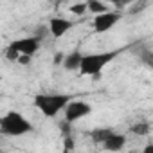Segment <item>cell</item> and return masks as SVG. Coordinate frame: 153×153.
I'll return each mask as SVG.
<instances>
[{
    "instance_id": "obj_1",
    "label": "cell",
    "mask_w": 153,
    "mask_h": 153,
    "mask_svg": "<svg viewBox=\"0 0 153 153\" xmlns=\"http://www.w3.org/2000/svg\"><path fill=\"white\" fill-rule=\"evenodd\" d=\"M121 54V51H106V52H92V54H83L81 58V65H79V72L83 76H97L103 72V68L112 63L117 56Z\"/></svg>"
},
{
    "instance_id": "obj_2",
    "label": "cell",
    "mask_w": 153,
    "mask_h": 153,
    "mask_svg": "<svg viewBox=\"0 0 153 153\" xmlns=\"http://www.w3.org/2000/svg\"><path fill=\"white\" fill-rule=\"evenodd\" d=\"M34 130L33 123L24 117L18 112H7L0 117V133L6 137H20V135H27Z\"/></svg>"
},
{
    "instance_id": "obj_3",
    "label": "cell",
    "mask_w": 153,
    "mask_h": 153,
    "mask_svg": "<svg viewBox=\"0 0 153 153\" xmlns=\"http://www.w3.org/2000/svg\"><path fill=\"white\" fill-rule=\"evenodd\" d=\"M70 99L72 96L67 94H38L34 96V106L45 117H56Z\"/></svg>"
},
{
    "instance_id": "obj_4",
    "label": "cell",
    "mask_w": 153,
    "mask_h": 153,
    "mask_svg": "<svg viewBox=\"0 0 153 153\" xmlns=\"http://www.w3.org/2000/svg\"><path fill=\"white\" fill-rule=\"evenodd\" d=\"M65 112V121L67 123H76V121H79L87 115L92 114V105L87 103V101H68L63 108Z\"/></svg>"
},
{
    "instance_id": "obj_5",
    "label": "cell",
    "mask_w": 153,
    "mask_h": 153,
    "mask_svg": "<svg viewBox=\"0 0 153 153\" xmlns=\"http://www.w3.org/2000/svg\"><path fill=\"white\" fill-rule=\"evenodd\" d=\"M121 13L119 11H105V13H99V15H94V22H92V27L96 33H106L110 31L119 20H121Z\"/></svg>"
},
{
    "instance_id": "obj_6",
    "label": "cell",
    "mask_w": 153,
    "mask_h": 153,
    "mask_svg": "<svg viewBox=\"0 0 153 153\" xmlns=\"http://www.w3.org/2000/svg\"><path fill=\"white\" fill-rule=\"evenodd\" d=\"M18 54H27V56H34L40 51V40L36 36H25V38H18L13 40L9 43Z\"/></svg>"
},
{
    "instance_id": "obj_7",
    "label": "cell",
    "mask_w": 153,
    "mask_h": 153,
    "mask_svg": "<svg viewBox=\"0 0 153 153\" xmlns=\"http://www.w3.org/2000/svg\"><path fill=\"white\" fill-rule=\"evenodd\" d=\"M76 24L67 20V18H59V16H54L49 20V33L54 36V38H61L63 34H67Z\"/></svg>"
},
{
    "instance_id": "obj_8",
    "label": "cell",
    "mask_w": 153,
    "mask_h": 153,
    "mask_svg": "<svg viewBox=\"0 0 153 153\" xmlns=\"http://www.w3.org/2000/svg\"><path fill=\"white\" fill-rule=\"evenodd\" d=\"M101 144H103V148L108 149V151H121V149L124 148V144H126V137H124L123 133L112 131Z\"/></svg>"
},
{
    "instance_id": "obj_9",
    "label": "cell",
    "mask_w": 153,
    "mask_h": 153,
    "mask_svg": "<svg viewBox=\"0 0 153 153\" xmlns=\"http://www.w3.org/2000/svg\"><path fill=\"white\" fill-rule=\"evenodd\" d=\"M81 58H83L81 51H79V49H76V51L68 52L67 56H63V61H61V65H63V68H65V70H68V72H72V70H79Z\"/></svg>"
},
{
    "instance_id": "obj_10",
    "label": "cell",
    "mask_w": 153,
    "mask_h": 153,
    "mask_svg": "<svg viewBox=\"0 0 153 153\" xmlns=\"http://www.w3.org/2000/svg\"><path fill=\"white\" fill-rule=\"evenodd\" d=\"M149 131H151V124H149V121H146V119H140V121H137V123L131 124V133H135V135H139V137L149 135Z\"/></svg>"
},
{
    "instance_id": "obj_11",
    "label": "cell",
    "mask_w": 153,
    "mask_h": 153,
    "mask_svg": "<svg viewBox=\"0 0 153 153\" xmlns=\"http://www.w3.org/2000/svg\"><path fill=\"white\" fill-rule=\"evenodd\" d=\"M87 11H90L92 15H99V13L110 11V7L103 2V0H87Z\"/></svg>"
},
{
    "instance_id": "obj_12",
    "label": "cell",
    "mask_w": 153,
    "mask_h": 153,
    "mask_svg": "<svg viewBox=\"0 0 153 153\" xmlns=\"http://www.w3.org/2000/svg\"><path fill=\"white\" fill-rule=\"evenodd\" d=\"M112 131H114L112 128H96V130L90 131V137H92V140H94L96 144H101Z\"/></svg>"
},
{
    "instance_id": "obj_13",
    "label": "cell",
    "mask_w": 153,
    "mask_h": 153,
    "mask_svg": "<svg viewBox=\"0 0 153 153\" xmlns=\"http://www.w3.org/2000/svg\"><path fill=\"white\" fill-rule=\"evenodd\" d=\"M68 11H70L72 15H78V16H81V15H85V13H87V2H79V4H72V6L68 7Z\"/></svg>"
},
{
    "instance_id": "obj_14",
    "label": "cell",
    "mask_w": 153,
    "mask_h": 153,
    "mask_svg": "<svg viewBox=\"0 0 153 153\" xmlns=\"http://www.w3.org/2000/svg\"><path fill=\"white\" fill-rule=\"evenodd\" d=\"M18 56H20V54H18L11 45H7V47H6V51H4V58H6V59H9V61H16V59H18Z\"/></svg>"
},
{
    "instance_id": "obj_15",
    "label": "cell",
    "mask_w": 153,
    "mask_h": 153,
    "mask_svg": "<svg viewBox=\"0 0 153 153\" xmlns=\"http://www.w3.org/2000/svg\"><path fill=\"white\" fill-rule=\"evenodd\" d=\"M135 0H110V4L112 6H115L117 9H124L126 6H130V4H133Z\"/></svg>"
},
{
    "instance_id": "obj_16",
    "label": "cell",
    "mask_w": 153,
    "mask_h": 153,
    "mask_svg": "<svg viewBox=\"0 0 153 153\" xmlns=\"http://www.w3.org/2000/svg\"><path fill=\"white\" fill-rule=\"evenodd\" d=\"M31 58H33V56H27V54H20V56H18V59H16V61H18V63H20V65H27V63H29V61H31Z\"/></svg>"
},
{
    "instance_id": "obj_17",
    "label": "cell",
    "mask_w": 153,
    "mask_h": 153,
    "mask_svg": "<svg viewBox=\"0 0 153 153\" xmlns=\"http://www.w3.org/2000/svg\"><path fill=\"white\" fill-rule=\"evenodd\" d=\"M61 61H63V54H61V52H58V54H56V58H54V63H61Z\"/></svg>"
},
{
    "instance_id": "obj_18",
    "label": "cell",
    "mask_w": 153,
    "mask_h": 153,
    "mask_svg": "<svg viewBox=\"0 0 153 153\" xmlns=\"http://www.w3.org/2000/svg\"><path fill=\"white\" fill-rule=\"evenodd\" d=\"M56 2H70V0H56Z\"/></svg>"
}]
</instances>
